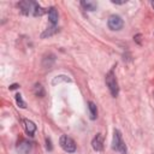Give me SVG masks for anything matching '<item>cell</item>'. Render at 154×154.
<instances>
[{"instance_id":"21","label":"cell","mask_w":154,"mask_h":154,"mask_svg":"<svg viewBox=\"0 0 154 154\" xmlns=\"http://www.w3.org/2000/svg\"><path fill=\"white\" fill-rule=\"evenodd\" d=\"M152 6H153V8H154V1H153V2H152Z\"/></svg>"},{"instance_id":"5","label":"cell","mask_w":154,"mask_h":154,"mask_svg":"<svg viewBox=\"0 0 154 154\" xmlns=\"http://www.w3.org/2000/svg\"><path fill=\"white\" fill-rule=\"evenodd\" d=\"M31 148H32V143L28 140H20L16 147V149L19 154H28V153H30Z\"/></svg>"},{"instance_id":"10","label":"cell","mask_w":154,"mask_h":154,"mask_svg":"<svg viewBox=\"0 0 154 154\" xmlns=\"http://www.w3.org/2000/svg\"><path fill=\"white\" fill-rule=\"evenodd\" d=\"M88 108H89V117L91 120L96 119L97 117V108H96V105L93 102V101H89L88 102Z\"/></svg>"},{"instance_id":"16","label":"cell","mask_w":154,"mask_h":154,"mask_svg":"<svg viewBox=\"0 0 154 154\" xmlns=\"http://www.w3.org/2000/svg\"><path fill=\"white\" fill-rule=\"evenodd\" d=\"M16 102H17V106L20 107V108H25L26 107V103L24 102V100L22 99V95L20 94H16Z\"/></svg>"},{"instance_id":"9","label":"cell","mask_w":154,"mask_h":154,"mask_svg":"<svg viewBox=\"0 0 154 154\" xmlns=\"http://www.w3.org/2000/svg\"><path fill=\"white\" fill-rule=\"evenodd\" d=\"M48 19H49V22L52 23L53 26L57 24V22H58V12H57V10L54 7H51L48 10Z\"/></svg>"},{"instance_id":"20","label":"cell","mask_w":154,"mask_h":154,"mask_svg":"<svg viewBox=\"0 0 154 154\" xmlns=\"http://www.w3.org/2000/svg\"><path fill=\"white\" fill-rule=\"evenodd\" d=\"M18 87H19L18 84H12V85H10V89H11V90H13V89H17Z\"/></svg>"},{"instance_id":"1","label":"cell","mask_w":154,"mask_h":154,"mask_svg":"<svg viewBox=\"0 0 154 154\" xmlns=\"http://www.w3.org/2000/svg\"><path fill=\"white\" fill-rule=\"evenodd\" d=\"M112 148L117 152H119L120 154H126L128 153V148L125 142L123 141L122 134L119 130H114L113 132V141H112Z\"/></svg>"},{"instance_id":"13","label":"cell","mask_w":154,"mask_h":154,"mask_svg":"<svg viewBox=\"0 0 154 154\" xmlns=\"http://www.w3.org/2000/svg\"><path fill=\"white\" fill-rule=\"evenodd\" d=\"M45 12H46L45 8H42L37 2H34V5H32V16H35V17L42 16Z\"/></svg>"},{"instance_id":"15","label":"cell","mask_w":154,"mask_h":154,"mask_svg":"<svg viewBox=\"0 0 154 154\" xmlns=\"http://www.w3.org/2000/svg\"><path fill=\"white\" fill-rule=\"evenodd\" d=\"M34 93H35V95H36V96H40V97H42V96L45 95V90H43V87H42L40 83H36V84H35V87H34Z\"/></svg>"},{"instance_id":"3","label":"cell","mask_w":154,"mask_h":154,"mask_svg":"<svg viewBox=\"0 0 154 154\" xmlns=\"http://www.w3.org/2000/svg\"><path fill=\"white\" fill-rule=\"evenodd\" d=\"M59 144H60V147H61L65 152H67V153H73V152H76V143H75V141H73L71 137H69L67 135H63V136L60 137Z\"/></svg>"},{"instance_id":"19","label":"cell","mask_w":154,"mask_h":154,"mask_svg":"<svg viewBox=\"0 0 154 154\" xmlns=\"http://www.w3.org/2000/svg\"><path fill=\"white\" fill-rule=\"evenodd\" d=\"M112 2H113V4H117V5H123V4L126 2V0H123V1H116V0H112Z\"/></svg>"},{"instance_id":"14","label":"cell","mask_w":154,"mask_h":154,"mask_svg":"<svg viewBox=\"0 0 154 154\" xmlns=\"http://www.w3.org/2000/svg\"><path fill=\"white\" fill-rule=\"evenodd\" d=\"M70 81H71V79H70L67 76H65V75H60V76H57V77L53 78L52 84H57V83H60V82H70Z\"/></svg>"},{"instance_id":"7","label":"cell","mask_w":154,"mask_h":154,"mask_svg":"<svg viewBox=\"0 0 154 154\" xmlns=\"http://www.w3.org/2000/svg\"><path fill=\"white\" fill-rule=\"evenodd\" d=\"M32 5H34V1H22V2L18 4V6L20 8V12L23 14L32 13Z\"/></svg>"},{"instance_id":"6","label":"cell","mask_w":154,"mask_h":154,"mask_svg":"<svg viewBox=\"0 0 154 154\" xmlns=\"http://www.w3.org/2000/svg\"><path fill=\"white\" fill-rule=\"evenodd\" d=\"M91 147L96 152H101L103 149V137L101 134H96V136L91 141Z\"/></svg>"},{"instance_id":"18","label":"cell","mask_w":154,"mask_h":154,"mask_svg":"<svg viewBox=\"0 0 154 154\" xmlns=\"http://www.w3.org/2000/svg\"><path fill=\"white\" fill-rule=\"evenodd\" d=\"M141 37H142V35H141V34H137V35L134 36V40H135L138 45H141Z\"/></svg>"},{"instance_id":"8","label":"cell","mask_w":154,"mask_h":154,"mask_svg":"<svg viewBox=\"0 0 154 154\" xmlns=\"http://www.w3.org/2000/svg\"><path fill=\"white\" fill-rule=\"evenodd\" d=\"M23 124H24V128H25L26 134L29 136H32L34 132H35V130H36V125L31 120H29V119H23Z\"/></svg>"},{"instance_id":"12","label":"cell","mask_w":154,"mask_h":154,"mask_svg":"<svg viewBox=\"0 0 154 154\" xmlns=\"http://www.w3.org/2000/svg\"><path fill=\"white\" fill-rule=\"evenodd\" d=\"M59 31V28H57L55 25L54 26H52V28H48L47 30H45L42 34H41V37L42 38H46V37H49V36H52V35H54V34H57Z\"/></svg>"},{"instance_id":"17","label":"cell","mask_w":154,"mask_h":154,"mask_svg":"<svg viewBox=\"0 0 154 154\" xmlns=\"http://www.w3.org/2000/svg\"><path fill=\"white\" fill-rule=\"evenodd\" d=\"M46 144H47V146H46V147H47V149L51 152V150L53 149V146H52V141H51V138H49V137H46Z\"/></svg>"},{"instance_id":"11","label":"cell","mask_w":154,"mask_h":154,"mask_svg":"<svg viewBox=\"0 0 154 154\" xmlns=\"http://www.w3.org/2000/svg\"><path fill=\"white\" fill-rule=\"evenodd\" d=\"M81 5L83 6L84 10L87 11H95L96 7H97V4L95 1H90V0H87V1H82Z\"/></svg>"},{"instance_id":"2","label":"cell","mask_w":154,"mask_h":154,"mask_svg":"<svg viewBox=\"0 0 154 154\" xmlns=\"http://www.w3.org/2000/svg\"><path fill=\"white\" fill-rule=\"evenodd\" d=\"M106 85L108 87L112 96H118L119 94V87H118V82H117V78L114 76V71L111 70L108 71V73L106 75Z\"/></svg>"},{"instance_id":"4","label":"cell","mask_w":154,"mask_h":154,"mask_svg":"<svg viewBox=\"0 0 154 154\" xmlns=\"http://www.w3.org/2000/svg\"><path fill=\"white\" fill-rule=\"evenodd\" d=\"M107 25H108V28L111 30H120L123 28V25H124V22L122 19V17H119L117 14H112L108 18Z\"/></svg>"}]
</instances>
